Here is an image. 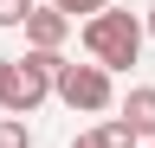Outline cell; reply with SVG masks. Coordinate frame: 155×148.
<instances>
[{
	"mask_svg": "<svg viewBox=\"0 0 155 148\" xmlns=\"http://www.w3.org/2000/svg\"><path fill=\"white\" fill-rule=\"evenodd\" d=\"M84 52H91V65H104V71H129L136 58H142V20L136 13H97V20H84Z\"/></svg>",
	"mask_w": 155,
	"mask_h": 148,
	"instance_id": "cell-1",
	"label": "cell"
},
{
	"mask_svg": "<svg viewBox=\"0 0 155 148\" xmlns=\"http://www.w3.org/2000/svg\"><path fill=\"white\" fill-rule=\"evenodd\" d=\"M52 97L65 103V109H78V116H104V109L116 103V90H110V71H104V65H71V58H65Z\"/></svg>",
	"mask_w": 155,
	"mask_h": 148,
	"instance_id": "cell-2",
	"label": "cell"
},
{
	"mask_svg": "<svg viewBox=\"0 0 155 148\" xmlns=\"http://www.w3.org/2000/svg\"><path fill=\"white\" fill-rule=\"evenodd\" d=\"M13 65H19V90H13V109H7V116H32V109L52 97L58 65H65V58H58V52H32V45H26V58H13Z\"/></svg>",
	"mask_w": 155,
	"mask_h": 148,
	"instance_id": "cell-3",
	"label": "cell"
},
{
	"mask_svg": "<svg viewBox=\"0 0 155 148\" xmlns=\"http://www.w3.org/2000/svg\"><path fill=\"white\" fill-rule=\"evenodd\" d=\"M65 39H71V20H65L58 7H32V13H26V45H32V52H58Z\"/></svg>",
	"mask_w": 155,
	"mask_h": 148,
	"instance_id": "cell-4",
	"label": "cell"
},
{
	"mask_svg": "<svg viewBox=\"0 0 155 148\" xmlns=\"http://www.w3.org/2000/svg\"><path fill=\"white\" fill-rule=\"evenodd\" d=\"M123 122H129L142 142H155V84H136L129 97H123Z\"/></svg>",
	"mask_w": 155,
	"mask_h": 148,
	"instance_id": "cell-5",
	"label": "cell"
},
{
	"mask_svg": "<svg viewBox=\"0 0 155 148\" xmlns=\"http://www.w3.org/2000/svg\"><path fill=\"white\" fill-rule=\"evenodd\" d=\"M97 135H104V148H136L142 135H136V129L123 122V116H110V122H97Z\"/></svg>",
	"mask_w": 155,
	"mask_h": 148,
	"instance_id": "cell-6",
	"label": "cell"
},
{
	"mask_svg": "<svg viewBox=\"0 0 155 148\" xmlns=\"http://www.w3.org/2000/svg\"><path fill=\"white\" fill-rule=\"evenodd\" d=\"M0 148H32V129H26V116H0Z\"/></svg>",
	"mask_w": 155,
	"mask_h": 148,
	"instance_id": "cell-7",
	"label": "cell"
},
{
	"mask_svg": "<svg viewBox=\"0 0 155 148\" xmlns=\"http://www.w3.org/2000/svg\"><path fill=\"white\" fill-rule=\"evenodd\" d=\"M58 13H65V20L78 26V13H84V20H97V13H110V0H52Z\"/></svg>",
	"mask_w": 155,
	"mask_h": 148,
	"instance_id": "cell-8",
	"label": "cell"
},
{
	"mask_svg": "<svg viewBox=\"0 0 155 148\" xmlns=\"http://www.w3.org/2000/svg\"><path fill=\"white\" fill-rule=\"evenodd\" d=\"M13 90H19V65L0 58V109H13Z\"/></svg>",
	"mask_w": 155,
	"mask_h": 148,
	"instance_id": "cell-9",
	"label": "cell"
},
{
	"mask_svg": "<svg viewBox=\"0 0 155 148\" xmlns=\"http://www.w3.org/2000/svg\"><path fill=\"white\" fill-rule=\"evenodd\" d=\"M32 7H39V0H0V26H26Z\"/></svg>",
	"mask_w": 155,
	"mask_h": 148,
	"instance_id": "cell-10",
	"label": "cell"
},
{
	"mask_svg": "<svg viewBox=\"0 0 155 148\" xmlns=\"http://www.w3.org/2000/svg\"><path fill=\"white\" fill-rule=\"evenodd\" d=\"M71 148H104V135H97V129H84V135H71Z\"/></svg>",
	"mask_w": 155,
	"mask_h": 148,
	"instance_id": "cell-11",
	"label": "cell"
},
{
	"mask_svg": "<svg viewBox=\"0 0 155 148\" xmlns=\"http://www.w3.org/2000/svg\"><path fill=\"white\" fill-rule=\"evenodd\" d=\"M149 39H155V7H149Z\"/></svg>",
	"mask_w": 155,
	"mask_h": 148,
	"instance_id": "cell-12",
	"label": "cell"
},
{
	"mask_svg": "<svg viewBox=\"0 0 155 148\" xmlns=\"http://www.w3.org/2000/svg\"><path fill=\"white\" fill-rule=\"evenodd\" d=\"M149 148H155V142H149Z\"/></svg>",
	"mask_w": 155,
	"mask_h": 148,
	"instance_id": "cell-13",
	"label": "cell"
}]
</instances>
